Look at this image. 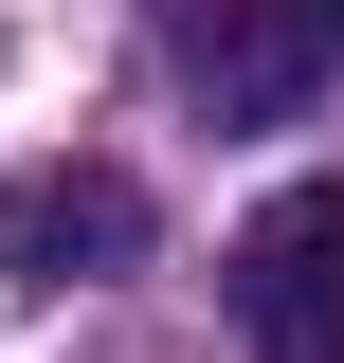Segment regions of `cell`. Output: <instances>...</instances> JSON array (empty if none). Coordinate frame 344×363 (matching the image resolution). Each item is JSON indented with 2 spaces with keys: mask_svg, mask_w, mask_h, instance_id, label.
<instances>
[{
  "mask_svg": "<svg viewBox=\"0 0 344 363\" xmlns=\"http://www.w3.org/2000/svg\"><path fill=\"white\" fill-rule=\"evenodd\" d=\"M217 309L254 363H344V182H272L217 255Z\"/></svg>",
  "mask_w": 344,
  "mask_h": 363,
  "instance_id": "cell-1",
  "label": "cell"
},
{
  "mask_svg": "<svg viewBox=\"0 0 344 363\" xmlns=\"http://www.w3.org/2000/svg\"><path fill=\"white\" fill-rule=\"evenodd\" d=\"M344 73V0H181V91L217 128H308Z\"/></svg>",
  "mask_w": 344,
  "mask_h": 363,
  "instance_id": "cell-2",
  "label": "cell"
},
{
  "mask_svg": "<svg viewBox=\"0 0 344 363\" xmlns=\"http://www.w3.org/2000/svg\"><path fill=\"white\" fill-rule=\"evenodd\" d=\"M0 255L37 272V291L127 272V255H145V182H127V164H55V182H18V200H0Z\"/></svg>",
  "mask_w": 344,
  "mask_h": 363,
  "instance_id": "cell-3",
  "label": "cell"
}]
</instances>
